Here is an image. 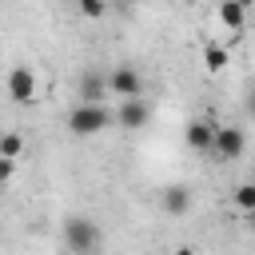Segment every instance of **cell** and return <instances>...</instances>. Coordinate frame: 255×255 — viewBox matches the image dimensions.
Here are the masks:
<instances>
[{
  "mask_svg": "<svg viewBox=\"0 0 255 255\" xmlns=\"http://www.w3.org/2000/svg\"><path fill=\"white\" fill-rule=\"evenodd\" d=\"M20 151H24V139H20L16 131H8V135H0V155H4V159H16Z\"/></svg>",
  "mask_w": 255,
  "mask_h": 255,
  "instance_id": "12",
  "label": "cell"
},
{
  "mask_svg": "<svg viewBox=\"0 0 255 255\" xmlns=\"http://www.w3.org/2000/svg\"><path fill=\"white\" fill-rule=\"evenodd\" d=\"M211 131H215V124H211V120H191V124H187V131H183V139H187V147L207 151V147H211Z\"/></svg>",
  "mask_w": 255,
  "mask_h": 255,
  "instance_id": "8",
  "label": "cell"
},
{
  "mask_svg": "<svg viewBox=\"0 0 255 255\" xmlns=\"http://www.w3.org/2000/svg\"><path fill=\"white\" fill-rule=\"evenodd\" d=\"M243 12H247V8H239L235 0H223V4H219V20H223V28L243 32Z\"/></svg>",
  "mask_w": 255,
  "mask_h": 255,
  "instance_id": "10",
  "label": "cell"
},
{
  "mask_svg": "<svg viewBox=\"0 0 255 255\" xmlns=\"http://www.w3.org/2000/svg\"><path fill=\"white\" fill-rule=\"evenodd\" d=\"M76 8H80V16H88V20H100V16L108 12V0H76Z\"/></svg>",
  "mask_w": 255,
  "mask_h": 255,
  "instance_id": "13",
  "label": "cell"
},
{
  "mask_svg": "<svg viewBox=\"0 0 255 255\" xmlns=\"http://www.w3.org/2000/svg\"><path fill=\"white\" fill-rule=\"evenodd\" d=\"M12 167H16V159H4V155H0V183L12 175Z\"/></svg>",
  "mask_w": 255,
  "mask_h": 255,
  "instance_id": "15",
  "label": "cell"
},
{
  "mask_svg": "<svg viewBox=\"0 0 255 255\" xmlns=\"http://www.w3.org/2000/svg\"><path fill=\"white\" fill-rule=\"evenodd\" d=\"M108 124H112V116L100 104H76L72 116H68V131L72 135H100Z\"/></svg>",
  "mask_w": 255,
  "mask_h": 255,
  "instance_id": "2",
  "label": "cell"
},
{
  "mask_svg": "<svg viewBox=\"0 0 255 255\" xmlns=\"http://www.w3.org/2000/svg\"><path fill=\"white\" fill-rule=\"evenodd\" d=\"M243 147H247L243 128H219V124H215V131H211V147H207V151H215L219 159H239Z\"/></svg>",
  "mask_w": 255,
  "mask_h": 255,
  "instance_id": "5",
  "label": "cell"
},
{
  "mask_svg": "<svg viewBox=\"0 0 255 255\" xmlns=\"http://www.w3.org/2000/svg\"><path fill=\"white\" fill-rule=\"evenodd\" d=\"M203 64H207V72H223V68L231 64V56H227V48H219V44H207V52H203Z\"/></svg>",
  "mask_w": 255,
  "mask_h": 255,
  "instance_id": "11",
  "label": "cell"
},
{
  "mask_svg": "<svg viewBox=\"0 0 255 255\" xmlns=\"http://www.w3.org/2000/svg\"><path fill=\"white\" fill-rule=\"evenodd\" d=\"M8 96H12V104H20V108L36 104V72H32L28 64H16V68L8 72Z\"/></svg>",
  "mask_w": 255,
  "mask_h": 255,
  "instance_id": "4",
  "label": "cell"
},
{
  "mask_svg": "<svg viewBox=\"0 0 255 255\" xmlns=\"http://www.w3.org/2000/svg\"><path fill=\"white\" fill-rule=\"evenodd\" d=\"M235 203H239L243 211H251V207H255V187H251V183H239V187H235Z\"/></svg>",
  "mask_w": 255,
  "mask_h": 255,
  "instance_id": "14",
  "label": "cell"
},
{
  "mask_svg": "<svg viewBox=\"0 0 255 255\" xmlns=\"http://www.w3.org/2000/svg\"><path fill=\"white\" fill-rule=\"evenodd\" d=\"M147 120H151V112H147V104H143L139 96H135V100H124V108H120V128L139 131Z\"/></svg>",
  "mask_w": 255,
  "mask_h": 255,
  "instance_id": "7",
  "label": "cell"
},
{
  "mask_svg": "<svg viewBox=\"0 0 255 255\" xmlns=\"http://www.w3.org/2000/svg\"><path fill=\"white\" fill-rule=\"evenodd\" d=\"M159 207H163L167 215H187V211H191V191H187L183 183H171V187L159 191Z\"/></svg>",
  "mask_w": 255,
  "mask_h": 255,
  "instance_id": "6",
  "label": "cell"
},
{
  "mask_svg": "<svg viewBox=\"0 0 255 255\" xmlns=\"http://www.w3.org/2000/svg\"><path fill=\"white\" fill-rule=\"evenodd\" d=\"M175 255H195V247H175Z\"/></svg>",
  "mask_w": 255,
  "mask_h": 255,
  "instance_id": "16",
  "label": "cell"
},
{
  "mask_svg": "<svg viewBox=\"0 0 255 255\" xmlns=\"http://www.w3.org/2000/svg\"><path fill=\"white\" fill-rule=\"evenodd\" d=\"M100 239H104V231H100L96 219H88V215H72V219H64V247H68L72 255H88V251H96Z\"/></svg>",
  "mask_w": 255,
  "mask_h": 255,
  "instance_id": "1",
  "label": "cell"
},
{
  "mask_svg": "<svg viewBox=\"0 0 255 255\" xmlns=\"http://www.w3.org/2000/svg\"><path fill=\"white\" fill-rule=\"evenodd\" d=\"M235 4H239V8H247V4H251V0H235Z\"/></svg>",
  "mask_w": 255,
  "mask_h": 255,
  "instance_id": "18",
  "label": "cell"
},
{
  "mask_svg": "<svg viewBox=\"0 0 255 255\" xmlns=\"http://www.w3.org/2000/svg\"><path fill=\"white\" fill-rule=\"evenodd\" d=\"M104 92H108L104 76L100 72H84V80H80V104H100Z\"/></svg>",
  "mask_w": 255,
  "mask_h": 255,
  "instance_id": "9",
  "label": "cell"
},
{
  "mask_svg": "<svg viewBox=\"0 0 255 255\" xmlns=\"http://www.w3.org/2000/svg\"><path fill=\"white\" fill-rule=\"evenodd\" d=\"M104 84H108V92H112V96H120V100H135V96L143 92V76H139L131 64H116V68L108 72V80H104Z\"/></svg>",
  "mask_w": 255,
  "mask_h": 255,
  "instance_id": "3",
  "label": "cell"
},
{
  "mask_svg": "<svg viewBox=\"0 0 255 255\" xmlns=\"http://www.w3.org/2000/svg\"><path fill=\"white\" fill-rule=\"evenodd\" d=\"M120 4H124V8H131V4H139V0H120Z\"/></svg>",
  "mask_w": 255,
  "mask_h": 255,
  "instance_id": "17",
  "label": "cell"
}]
</instances>
